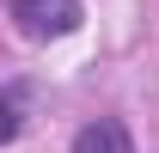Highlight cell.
<instances>
[{
  "label": "cell",
  "mask_w": 159,
  "mask_h": 153,
  "mask_svg": "<svg viewBox=\"0 0 159 153\" xmlns=\"http://www.w3.org/2000/svg\"><path fill=\"white\" fill-rule=\"evenodd\" d=\"M6 19H12L19 37L55 43V37H74V31H80L86 6H80V0H6Z\"/></svg>",
  "instance_id": "cell-1"
},
{
  "label": "cell",
  "mask_w": 159,
  "mask_h": 153,
  "mask_svg": "<svg viewBox=\"0 0 159 153\" xmlns=\"http://www.w3.org/2000/svg\"><path fill=\"white\" fill-rule=\"evenodd\" d=\"M74 153H135V141H129V129H122L116 116H92L74 135Z\"/></svg>",
  "instance_id": "cell-2"
},
{
  "label": "cell",
  "mask_w": 159,
  "mask_h": 153,
  "mask_svg": "<svg viewBox=\"0 0 159 153\" xmlns=\"http://www.w3.org/2000/svg\"><path fill=\"white\" fill-rule=\"evenodd\" d=\"M12 135H19V104L0 92V141H12Z\"/></svg>",
  "instance_id": "cell-3"
}]
</instances>
